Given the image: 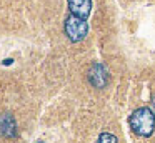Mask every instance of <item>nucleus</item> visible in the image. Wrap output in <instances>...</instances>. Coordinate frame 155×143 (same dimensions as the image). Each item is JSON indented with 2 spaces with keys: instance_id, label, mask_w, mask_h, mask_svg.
Instances as JSON below:
<instances>
[{
  "instance_id": "f257e3e1",
  "label": "nucleus",
  "mask_w": 155,
  "mask_h": 143,
  "mask_svg": "<svg viewBox=\"0 0 155 143\" xmlns=\"http://www.w3.org/2000/svg\"><path fill=\"white\" fill-rule=\"evenodd\" d=\"M128 122L130 128L138 136H150L155 128V113L148 106H140L130 115Z\"/></svg>"
},
{
  "instance_id": "f03ea898",
  "label": "nucleus",
  "mask_w": 155,
  "mask_h": 143,
  "mask_svg": "<svg viewBox=\"0 0 155 143\" xmlns=\"http://www.w3.org/2000/svg\"><path fill=\"white\" fill-rule=\"evenodd\" d=\"M64 32L70 42H74V43L82 42L88 33V23H87V20H82V18H77L74 15H68L65 18V23H64Z\"/></svg>"
},
{
  "instance_id": "7ed1b4c3",
  "label": "nucleus",
  "mask_w": 155,
  "mask_h": 143,
  "mask_svg": "<svg viewBox=\"0 0 155 143\" xmlns=\"http://www.w3.org/2000/svg\"><path fill=\"white\" fill-rule=\"evenodd\" d=\"M87 78H88V83H90L94 88H105L110 76H108L107 68H105L102 63L95 62V63H92L90 68H88Z\"/></svg>"
},
{
  "instance_id": "20e7f679",
  "label": "nucleus",
  "mask_w": 155,
  "mask_h": 143,
  "mask_svg": "<svg viewBox=\"0 0 155 143\" xmlns=\"http://www.w3.org/2000/svg\"><path fill=\"white\" fill-rule=\"evenodd\" d=\"M68 12L77 18L87 20L92 12V0H67Z\"/></svg>"
},
{
  "instance_id": "39448f33",
  "label": "nucleus",
  "mask_w": 155,
  "mask_h": 143,
  "mask_svg": "<svg viewBox=\"0 0 155 143\" xmlns=\"http://www.w3.org/2000/svg\"><path fill=\"white\" fill-rule=\"evenodd\" d=\"M0 135L4 138H14L17 135V123L10 113L0 115Z\"/></svg>"
},
{
  "instance_id": "423d86ee",
  "label": "nucleus",
  "mask_w": 155,
  "mask_h": 143,
  "mask_svg": "<svg viewBox=\"0 0 155 143\" xmlns=\"http://www.w3.org/2000/svg\"><path fill=\"white\" fill-rule=\"evenodd\" d=\"M97 143H118V141H117V136H115L114 133L104 132V133H100V136H98Z\"/></svg>"
},
{
  "instance_id": "0eeeda50",
  "label": "nucleus",
  "mask_w": 155,
  "mask_h": 143,
  "mask_svg": "<svg viewBox=\"0 0 155 143\" xmlns=\"http://www.w3.org/2000/svg\"><path fill=\"white\" fill-rule=\"evenodd\" d=\"M12 62H14L12 58H5V60H4V65H10Z\"/></svg>"
},
{
  "instance_id": "6e6552de",
  "label": "nucleus",
  "mask_w": 155,
  "mask_h": 143,
  "mask_svg": "<svg viewBox=\"0 0 155 143\" xmlns=\"http://www.w3.org/2000/svg\"><path fill=\"white\" fill-rule=\"evenodd\" d=\"M152 108H153V113H155V96L152 98Z\"/></svg>"
}]
</instances>
